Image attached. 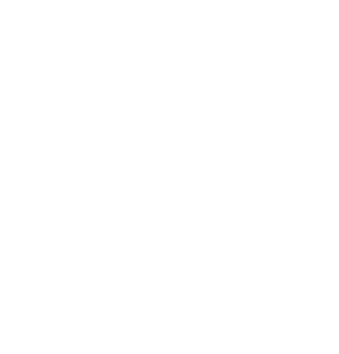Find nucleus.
Masks as SVG:
<instances>
[]
</instances>
